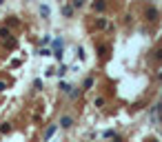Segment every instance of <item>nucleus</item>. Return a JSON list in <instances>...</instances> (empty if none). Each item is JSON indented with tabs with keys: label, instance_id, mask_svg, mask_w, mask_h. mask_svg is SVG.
Returning <instances> with one entry per match:
<instances>
[{
	"label": "nucleus",
	"instance_id": "nucleus-1",
	"mask_svg": "<svg viewBox=\"0 0 162 142\" xmlns=\"http://www.w3.org/2000/svg\"><path fill=\"white\" fill-rule=\"evenodd\" d=\"M147 18H149V20H155V18H158V11H155L153 7H151V9H147Z\"/></svg>",
	"mask_w": 162,
	"mask_h": 142
},
{
	"label": "nucleus",
	"instance_id": "nucleus-2",
	"mask_svg": "<svg viewBox=\"0 0 162 142\" xmlns=\"http://www.w3.org/2000/svg\"><path fill=\"white\" fill-rule=\"evenodd\" d=\"M56 129H58V127H56V124H53V127H49V129H47V131H44V138H47V140H49V138H51V135H53V133H56Z\"/></svg>",
	"mask_w": 162,
	"mask_h": 142
},
{
	"label": "nucleus",
	"instance_id": "nucleus-3",
	"mask_svg": "<svg viewBox=\"0 0 162 142\" xmlns=\"http://www.w3.org/2000/svg\"><path fill=\"white\" fill-rule=\"evenodd\" d=\"M60 127H71V118H69V115H64L62 120H60Z\"/></svg>",
	"mask_w": 162,
	"mask_h": 142
},
{
	"label": "nucleus",
	"instance_id": "nucleus-4",
	"mask_svg": "<svg viewBox=\"0 0 162 142\" xmlns=\"http://www.w3.org/2000/svg\"><path fill=\"white\" fill-rule=\"evenodd\" d=\"M40 13L47 18V16H49V7H44V5H42V7H40Z\"/></svg>",
	"mask_w": 162,
	"mask_h": 142
},
{
	"label": "nucleus",
	"instance_id": "nucleus-5",
	"mask_svg": "<svg viewBox=\"0 0 162 142\" xmlns=\"http://www.w3.org/2000/svg\"><path fill=\"white\" fill-rule=\"evenodd\" d=\"M0 131H3V133H9V131H11V124H3V127H0Z\"/></svg>",
	"mask_w": 162,
	"mask_h": 142
},
{
	"label": "nucleus",
	"instance_id": "nucleus-6",
	"mask_svg": "<svg viewBox=\"0 0 162 142\" xmlns=\"http://www.w3.org/2000/svg\"><path fill=\"white\" fill-rule=\"evenodd\" d=\"M62 13H64V16H71V13H73V9H71V7H64V9H62Z\"/></svg>",
	"mask_w": 162,
	"mask_h": 142
},
{
	"label": "nucleus",
	"instance_id": "nucleus-7",
	"mask_svg": "<svg viewBox=\"0 0 162 142\" xmlns=\"http://www.w3.org/2000/svg\"><path fill=\"white\" fill-rule=\"evenodd\" d=\"M73 5H76V7H82V5H84V0H73Z\"/></svg>",
	"mask_w": 162,
	"mask_h": 142
}]
</instances>
